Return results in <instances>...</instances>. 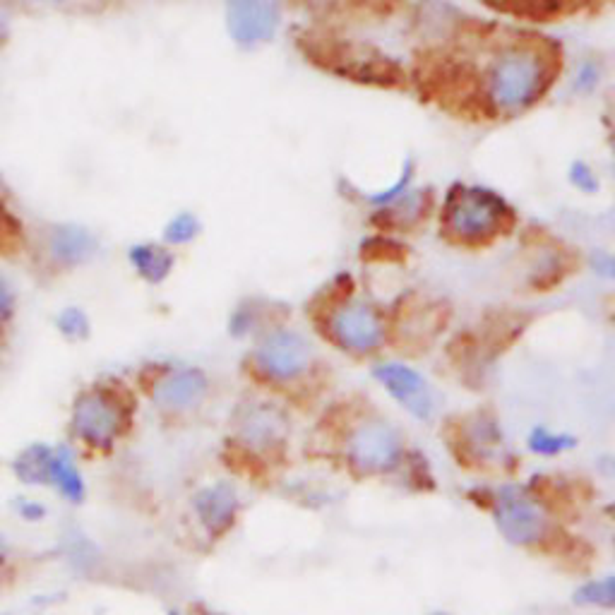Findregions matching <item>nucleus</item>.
<instances>
[{
	"instance_id": "obj_26",
	"label": "nucleus",
	"mask_w": 615,
	"mask_h": 615,
	"mask_svg": "<svg viewBox=\"0 0 615 615\" xmlns=\"http://www.w3.org/2000/svg\"><path fill=\"white\" fill-rule=\"evenodd\" d=\"M599 77H601L599 65L591 63V61H584L575 73V89L582 94H589L591 89L599 85Z\"/></svg>"
},
{
	"instance_id": "obj_17",
	"label": "nucleus",
	"mask_w": 615,
	"mask_h": 615,
	"mask_svg": "<svg viewBox=\"0 0 615 615\" xmlns=\"http://www.w3.org/2000/svg\"><path fill=\"white\" fill-rule=\"evenodd\" d=\"M428 207V195L426 190H406L404 195H399L392 205L380 207L382 217L394 226H414L419 219L426 214Z\"/></svg>"
},
{
	"instance_id": "obj_7",
	"label": "nucleus",
	"mask_w": 615,
	"mask_h": 615,
	"mask_svg": "<svg viewBox=\"0 0 615 615\" xmlns=\"http://www.w3.org/2000/svg\"><path fill=\"white\" fill-rule=\"evenodd\" d=\"M101 241L94 231L77 224H53L39 236L37 260L44 272L61 277L97 260Z\"/></svg>"
},
{
	"instance_id": "obj_13",
	"label": "nucleus",
	"mask_w": 615,
	"mask_h": 615,
	"mask_svg": "<svg viewBox=\"0 0 615 615\" xmlns=\"http://www.w3.org/2000/svg\"><path fill=\"white\" fill-rule=\"evenodd\" d=\"M495 522L507 541L527 546L546 536V519L527 498H503L495 507Z\"/></svg>"
},
{
	"instance_id": "obj_29",
	"label": "nucleus",
	"mask_w": 615,
	"mask_h": 615,
	"mask_svg": "<svg viewBox=\"0 0 615 615\" xmlns=\"http://www.w3.org/2000/svg\"><path fill=\"white\" fill-rule=\"evenodd\" d=\"M190 615H219V613H212L210 608H205V606H200V603H197V606L190 608Z\"/></svg>"
},
{
	"instance_id": "obj_19",
	"label": "nucleus",
	"mask_w": 615,
	"mask_h": 615,
	"mask_svg": "<svg viewBox=\"0 0 615 615\" xmlns=\"http://www.w3.org/2000/svg\"><path fill=\"white\" fill-rule=\"evenodd\" d=\"M200 231H202L200 219L190 212H181V214H176L169 224H166L164 241L161 243H166L169 248L188 246V243H193L195 238L200 236Z\"/></svg>"
},
{
	"instance_id": "obj_24",
	"label": "nucleus",
	"mask_w": 615,
	"mask_h": 615,
	"mask_svg": "<svg viewBox=\"0 0 615 615\" xmlns=\"http://www.w3.org/2000/svg\"><path fill=\"white\" fill-rule=\"evenodd\" d=\"M531 450L539 452V455H558V452L572 447V440L565 438V435H553L548 431H536L529 440Z\"/></svg>"
},
{
	"instance_id": "obj_32",
	"label": "nucleus",
	"mask_w": 615,
	"mask_h": 615,
	"mask_svg": "<svg viewBox=\"0 0 615 615\" xmlns=\"http://www.w3.org/2000/svg\"><path fill=\"white\" fill-rule=\"evenodd\" d=\"M0 467H3V459H0Z\"/></svg>"
},
{
	"instance_id": "obj_18",
	"label": "nucleus",
	"mask_w": 615,
	"mask_h": 615,
	"mask_svg": "<svg viewBox=\"0 0 615 615\" xmlns=\"http://www.w3.org/2000/svg\"><path fill=\"white\" fill-rule=\"evenodd\" d=\"M56 332L61 334L63 342L68 344H85L92 339V318L85 308L65 306L53 320Z\"/></svg>"
},
{
	"instance_id": "obj_15",
	"label": "nucleus",
	"mask_w": 615,
	"mask_h": 615,
	"mask_svg": "<svg viewBox=\"0 0 615 615\" xmlns=\"http://www.w3.org/2000/svg\"><path fill=\"white\" fill-rule=\"evenodd\" d=\"M53 450L56 445L46 440H34L22 447L17 455L10 459L8 467L15 481L25 488H51V467H53Z\"/></svg>"
},
{
	"instance_id": "obj_8",
	"label": "nucleus",
	"mask_w": 615,
	"mask_h": 615,
	"mask_svg": "<svg viewBox=\"0 0 615 615\" xmlns=\"http://www.w3.org/2000/svg\"><path fill=\"white\" fill-rule=\"evenodd\" d=\"M188 517L210 543L224 541L241 517V495L231 481H212L195 488L188 498Z\"/></svg>"
},
{
	"instance_id": "obj_14",
	"label": "nucleus",
	"mask_w": 615,
	"mask_h": 615,
	"mask_svg": "<svg viewBox=\"0 0 615 615\" xmlns=\"http://www.w3.org/2000/svg\"><path fill=\"white\" fill-rule=\"evenodd\" d=\"M82 459L68 443H58L53 450V467H51V493L65 500L68 505L80 507L87 500V479L80 467Z\"/></svg>"
},
{
	"instance_id": "obj_27",
	"label": "nucleus",
	"mask_w": 615,
	"mask_h": 615,
	"mask_svg": "<svg viewBox=\"0 0 615 615\" xmlns=\"http://www.w3.org/2000/svg\"><path fill=\"white\" fill-rule=\"evenodd\" d=\"M594 270L603 277H615V255H599V260L594 262Z\"/></svg>"
},
{
	"instance_id": "obj_20",
	"label": "nucleus",
	"mask_w": 615,
	"mask_h": 615,
	"mask_svg": "<svg viewBox=\"0 0 615 615\" xmlns=\"http://www.w3.org/2000/svg\"><path fill=\"white\" fill-rule=\"evenodd\" d=\"M17 315V294L10 279L0 272V361H3L5 344H8L10 332H13Z\"/></svg>"
},
{
	"instance_id": "obj_31",
	"label": "nucleus",
	"mask_w": 615,
	"mask_h": 615,
	"mask_svg": "<svg viewBox=\"0 0 615 615\" xmlns=\"http://www.w3.org/2000/svg\"><path fill=\"white\" fill-rule=\"evenodd\" d=\"M166 615H185V613H181V611H176V608H171V611H169V613H166Z\"/></svg>"
},
{
	"instance_id": "obj_4",
	"label": "nucleus",
	"mask_w": 615,
	"mask_h": 615,
	"mask_svg": "<svg viewBox=\"0 0 615 615\" xmlns=\"http://www.w3.org/2000/svg\"><path fill=\"white\" fill-rule=\"evenodd\" d=\"M512 210L503 195L481 185H459L447 197L443 224L457 243L479 246L505 234Z\"/></svg>"
},
{
	"instance_id": "obj_9",
	"label": "nucleus",
	"mask_w": 615,
	"mask_h": 615,
	"mask_svg": "<svg viewBox=\"0 0 615 615\" xmlns=\"http://www.w3.org/2000/svg\"><path fill=\"white\" fill-rule=\"evenodd\" d=\"M226 29L241 49L270 44L282 25V0H224Z\"/></svg>"
},
{
	"instance_id": "obj_22",
	"label": "nucleus",
	"mask_w": 615,
	"mask_h": 615,
	"mask_svg": "<svg viewBox=\"0 0 615 615\" xmlns=\"http://www.w3.org/2000/svg\"><path fill=\"white\" fill-rule=\"evenodd\" d=\"M577 603L599 608H615V577L601 579V582H589L575 594Z\"/></svg>"
},
{
	"instance_id": "obj_2",
	"label": "nucleus",
	"mask_w": 615,
	"mask_h": 615,
	"mask_svg": "<svg viewBox=\"0 0 615 615\" xmlns=\"http://www.w3.org/2000/svg\"><path fill=\"white\" fill-rule=\"evenodd\" d=\"M553 65L543 46L529 39L500 44L483 70V94L500 116H517L531 109L551 87Z\"/></svg>"
},
{
	"instance_id": "obj_21",
	"label": "nucleus",
	"mask_w": 615,
	"mask_h": 615,
	"mask_svg": "<svg viewBox=\"0 0 615 615\" xmlns=\"http://www.w3.org/2000/svg\"><path fill=\"white\" fill-rule=\"evenodd\" d=\"M20 579V553L10 536L0 529V591L10 589Z\"/></svg>"
},
{
	"instance_id": "obj_16",
	"label": "nucleus",
	"mask_w": 615,
	"mask_h": 615,
	"mask_svg": "<svg viewBox=\"0 0 615 615\" xmlns=\"http://www.w3.org/2000/svg\"><path fill=\"white\" fill-rule=\"evenodd\" d=\"M128 265L147 286H161L176 270V253L166 243H135L128 248Z\"/></svg>"
},
{
	"instance_id": "obj_6",
	"label": "nucleus",
	"mask_w": 615,
	"mask_h": 615,
	"mask_svg": "<svg viewBox=\"0 0 615 615\" xmlns=\"http://www.w3.org/2000/svg\"><path fill=\"white\" fill-rule=\"evenodd\" d=\"M313 363V346L301 332L289 327L265 330L248 356V370L260 382L289 385L308 373Z\"/></svg>"
},
{
	"instance_id": "obj_28",
	"label": "nucleus",
	"mask_w": 615,
	"mask_h": 615,
	"mask_svg": "<svg viewBox=\"0 0 615 615\" xmlns=\"http://www.w3.org/2000/svg\"><path fill=\"white\" fill-rule=\"evenodd\" d=\"M8 32H10V13H8V8L0 3V44L8 39Z\"/></svg>"
},
{
	"instance_id": "obj_12",
	"label": "nucleus",
	"mask_w": 615,
	"mask_h": 615,
	"mask_svg": "<svg viewBox=\"0 0 615 615\" xmlns=\"http://www.w3.org/2000/svg\"><path fill=\"white\" fill-rule=\"evenodd\" d=\"M373 375L390 392V397L397 399L409 414H414L421 421L431 419L435 411V397L431 385L419 370L402 366V363H382L373 370Z\"/></svg>"
},
{
	"instance_id": "obj_1",
	"label": "nucleus",
	"mask_w": 615,
	"mask_h": 615,
	"mask_svg": "<svg viewBox=\"0 0 615 615\" xmlns=\"http://www.w3.org/2000/svg\"><path fill=\"white\" fill-rule=\"evenodd\" d=\"M140 394L121 375H104L77 387L68 406L65 443L85 462H101L135 435Z\"/></svg>"
},
{
	"instance_id": "obj_5",
	"label": "nucleus",
	"mask_w": 615,
	"mask_h": 615,
	"mask_svg": "<svg viewBox=\"0 0 615 615\" xmlns=\"http://www.w3.org/2000/svg\"><path fill=\"white\" fill-rule=\"evenodd\" d=\"M231 435L226 440V459L238 471L260 469L262 457L284 443L286 419L270 402H238L231 414Z\"/></svg>"
},
{
	"instance_id": "obj_3",
	"label": "nucleus",
	"mask_w": 615,
	"mask_h": 615,
	"mask_svg": "<svg viewBox=\"0 0 615 615\" xmlns=\"http://www.w3.org/2000/svg\"><path fill=\"white\" fill-rule=\"evenodd\" d=\"M133 385L166 428L193 423L212 397L210 373L190 363L147 361L135 370Z\"/></svg>"
},
{
	"instance_id": "obj_30",
	"label": "nucleus",
	"mask_w": 615,
	"mask_h": 615,
	"mask_svg": "<svg viewBox=\"0 0 615 615\" xmlns=\"http://www.w3.org/2000/svg\"><path fill=\"white\" fill-rule=\"evenodd\" d=\"M34 3H61V0H34Z\"/></svg>"
},
{
	"instance_id": "obj_11",
	"label": "nucleus",
	"mask_w": 615,
	"mask_h": 615,
	"mask_svg": "<svg viewBox=\"0 0 615 615\" xmlns=\"http://www.w3.org/2000/svg\"><path fill=\"white\" fill-rule=\"evenodd\" d=\"M351 462L363 471H380L392 469L399 462L402 452V440L397 431L382 421L361 423L351 435Z\"/></svg>"
},
{
	"instance_id": "obj_23",
	"label": "nucleus",
	"mask_w": 615,
	"mask_h": 615,
	"mask_svg": "<svg viewBox=\"0 0 615 615\" xmlns=\"http://www.w3.org/2000/svg\"><path fill=\"white\" fill-rule=\"evenodd\" d=\"M10 507H13L15 515L27 524H41L51 515L49 505H46L44 500L29 498V495H15V498L10 500Z\"/></svg>"
},
{
	"instance_id": "obj_10",
	"label": "nucleus",
	"mask_w": 615,
	"mask_h": 615,
	"mask_svg": "<svg viewBox=\"0 0 615 615\" xmlns=\"http://www.w3.org/2000/svg\"><path fill=\"white\" fill-rule=\"evenodd\" d=\"M327 330L339 349L354 356L373 354L385 339L380 315L361 301L339 303L327 320Z\"/></svg>"
},
{
	"instance_id": "obj_25",
	"label": "nucleus",
	"mask_w": 615,
	"mask_h": 615,
	"mask_svg": "<svg viewBox=\"0 0 615 615\" xmlns=\"http://www.w3.org/2000/svg\"><path fill=\"white\" fill-rule=\"evenodd\" d=\"M570 183L577 190H582V193H596L599 190V176H596L587 161H575L570 166Z\"/></svg>"
}]
</instances>
